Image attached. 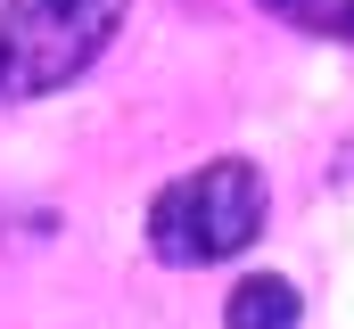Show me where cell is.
Here are the masks:
<instances>
[{
    "instance_id": "cell-1",
    "label": "cell",
    "mask_w": 354,
    "mask_h": 329,
    "mask_svg": "<svg viewBox=\"0 0 354 329\" xmlns=\"http://www.w3.org/2000/svg\"><path fill=\"white\" fill-rule=\"evenodd\" d=\"M264 173L248 157H214L198 173L165 181L149 198V255L157 263H181V272H206V263H231L264 239Z\"/></svg>"
},
{
    "instance_id": "cell-2",
    "label": "cell",
    "mask_w": 354,
    "mask_h": 329,
    "mask_svg": "<svg viewBox=\"0 0 354 329\" xmlns=\"http://www.w3.org/2000/svg\"><path fill=\"white\" fill-rule=\"evenodd\" d=\"M132 0H0V107L50 99L115 41Z\"/></svg>"
},
{
    "instance_id": "cell-3",
    "label": "cell",
    "mask_w": 354,
    "mask_h": 329,
    "mask_svg": "<svg viewBox=\"0 0 354 329\" xmlns=\"http://www.w3.org/2000/svg\"><path fill=\"white\" fill-rule=\"evenodd\" d=\"M305 321V297H297V280H280V272H248L231 297H223V329H297Z\"/></svg>"
},
{
    "instance_id": "cell-4",
    "label": "cell",
    "mask_w": 354,
    "mask_h": 329,
    "mask_svg": "<svg viewBox=\"0 0 354 329\" xmlns=\"http://www.w3.org/2000/svg\"><path fill=\"white\" fill-rule=\"evenodd\" d=\"M280 25L297 33H322V41H354V0H264Z\"/></svg>"
}]
</instances>
